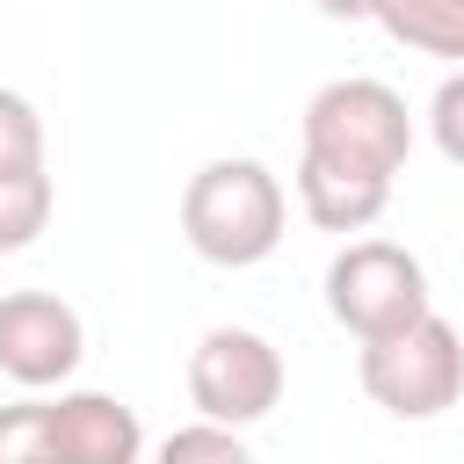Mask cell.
<instances>
[{"mask_svg": "<svg viewBox=\"0 0 464 464\" xmlns=\"http://www.w3.org/2000/svg\"><path fill=\"white\" fill-rule=\"evenodd\" d=\"M326 312L355 334V341H384L413 319H428V268L420 254H406L399 239H348L326 261Z\"/></svg>", "mask_w": 464, "mask_h": 464, "instance_id": "obj_4", "label": "cell"}, {"mask_svg": "<svg viewBox=\"0 0 464 464\" xmlns=\"http://www.w3.org/2000/svg\"><path fill=\"white\" fill-rule=\"evenodd\" d=\"M428 130H435V152H442L450 167H464V65L435 87V102H428Z\"/></svg>", "mask_w": 464, "mask_h": 464, "instance_id": "obj_14", "label": "cell"}, {"mask_svg": "<svg viewBox=\"0 0 464 464\" xmlns=\"http://www.w3.org/2000/svg\"><path fill=\"white\" fill-rule=\"evenodd\" d=\"M152 464H254V457H246L239 428H225V420H188V428H174V435L152 450Z\"/></svg>", "mask_w": 464, "mask_h": 464, "instance_id": "obj_12", "label": "cell"}, {"mask_svg": "<svg viewBox=\"0 0 464 464\" xmlns=\"http://www.w3.org/2000/svg\"><path fill=\"white\" fill-rule=\"evenodd\" d=\"M51 442H58V464H138L145 457L138 413L109 392H58L51 399Z\"/></svg>", "mask_w": 464, "mask_h": 464, "instance_id": "obj_7", "label": "cell"}, {"mask_svg": "<svg viewBox=\"0 0 464 464\" xmlns=\"http://www.w3.org/2000/svg\"><path fill=\"white\" fill-rule=\"evenodd\" d=\"M312 7L334 22H377V0H312Z\"/></svg>", "mask_w": 464, "mask_h": 464, "instance_id": "obj_15", "label": "cell"}, {"mask_svg": "<svg viewBox=\"0 0 464 464\" xmlns=\"http://www.w3.org/2000/svg\"><path fill=\"white\" fill-rule=\"evenodd\" d=\"M290 196L261 160H210L181 188V232L210 268H254L283 246Z\"/></svg>", "mask_w": 464, "mask_h": 464, "instance_id": "obj_1", "label": "cell"}, {"mask_svg": "<svg viewBox=\"0 0 464 464\" xmlns=\"http://www.w3.org/2000/svg\"><path fill=\"white\" fill-rule=\"evenodd\" d=\"M188 399L203 420H225V428H254L276 413L283 399V355L268 334L254 326H210L188 355Z\"/></svg>", "mask_w": 464, "mask_h": 464, "instance_id": "obj_5", "label": "cell"}, {"mask_svg": "<svg viewBox=\"0 0 464 464\" xmlns=\"http://www.w3.org/2000/svg\"><path fill=\"white\" fill-rule=\"evenodd\" d=\"M51 203H58V188H51L44 167H14V174H0V254L36 246V232L51 225Z\"/></svg>", "mask_w": 464, "mask_h": 464, "instance_id": "obj_10", "label": "cell"}, {"mask_svg": "<svg viewBox=\"0 0 464 464\" xmlns=\"http://www.w3.org/2000/svg\"><path fill=\"white\" fill-rule=\"evenodd\" d=\"M355 377L392 420H435L464 399V334L442 312H428L384 341H362Z\"/></svg>", "mask_w": 464, "mask_h": 464, "instance_id": "obj_2", "label": "cell"}, {"mask_svg": "<svg viewBox=\"0 0 464 464\" xmlns=\"http://www.w3.org/2000/svg\"><path fill=\"white\" fill-rule=\"evenodd\" d=\"M392 203V174H362L319 152H297V210L319 232H370Z\"/></svg>", "mask_w": 464, "mask_h": 464, "instance_id": "obj_8", "label": "cell"}, {"mask_svg": "<svg viewBox=\"0 0 464 464\" xmlns=\"http://www.w3.org/2000/svg\"><path fill=\"white\" fill-rule=\"evenodd\" d=\"M0 464H58V442H51V399L0 406Z\"/></svg>", "mask_w": 464, "mask_h": 464, "instance_id": "obj_11", "label": "cell"}, {"mask_svg": "<svg viewBox=\"0 0 464 464\" xmlns=\"http://www.w3.org/2000/svg\"><path fill=\"white\" fill-rule=\"evenodd\" d=\"M14 167H44V116L29 94L0 87V174H14Z\"/></svg>", "mask_w": 464, "mask_h": 464, "instance_id": "obj_13", "label": "cell"}, {"mask_svg": "<svg viewBox=\"0 0 464 464\" xmlns=\"http://www.w3.org/2000/svg\"><path fill=\"white\" fill-rule=\"evenodd\" d=\"M377 22L406 51H428V58L464 65V0H377Z\"/></svg>", "mask_w": 464, "mask_h": 464, "instance_id": "obj_9", "label": "cell"}, {"mask_svg": "<svg viewBox=\"0 0 464 464\" xmlns=\"http://www.w3.org/2000/svg\"><path fill=\"white\" fill-rule=\"evenodd\" d=\"M304 152L362 167V174H399L413 152V116L406 94L384 80H326L304 102Z\"/></svg>", "mask_w": 464, "mask_h": 464, "instance_id": "obj_3", "label": "cell"}, {"mask_svg": "<svg viewBox=\"0 0 464 464\" xmlns=\"http://www.w3.org/2000/svg\"><path fill=\"white\" fill-rule=\"evenodd\" d=\"M80 355H87V326L58 290L0 297V377H14L22 392H51L80 370Z\"/></svg>", "mask_w": 464, "mask_h": 464, "instance_id": "obj_6", "label": "cell"}]
</instances>
